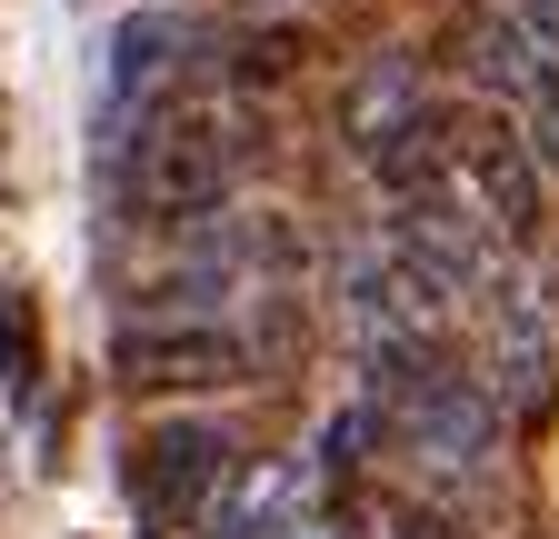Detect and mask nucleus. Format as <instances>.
Returning a JSON list of instances; mask_svg holds the SVG:
<instances>
[{"instance_id":"1","label":"nucleus","mask_w":559,"mask_h":539,"mask_svg":"<svg viewBox=\"0 0 559 539\" xmlns=\"http://www.w3.org/2000/svg\"><path fill=\"white\" fill-rule=\"evenodd\" d=\"M240 170H250V141H240L230 100H151L110 141V190L140 230H180V220L230 211Z\"/></svg>"},{"instance_id":"7","label":"nucleus","mask_w":559,"mask_h":539,"mask_svg":"<svg viewBox=\"0 0 559 539\" xmlns=\"http://www.w3.org/2000/svg\"><path fill=\"white\" fill-rule=\"evenodd\" d=\"M190 40H200V31H190V11H170V0H140V11L110 21V40H100V130H110V141H120L151 100H170Z\"/></svg>"},{"instance_id":"5","label":"nucleus","mask_w":559,"mask_h":539,"mask_svg":"<svg viewBox=\"0 0 559 539\" xmlns=\"http://www.w3.org/2000/svg\"><path fill=\"white\" fill-rule=\"evenodd\" d=\"M230 469H240V440L221 420H210V410H170V420L140 430V450H130V510L151 519L160 539H190Z\"/></svg>"},{"instance_id":"6","label":"nucleus","mask_w":559,"mask_h":539,"mask_svg":"<svg viewBox=\"0 0 559 539\" xmlns=\"http://www.w3.org/2000/svg\"><path fill=\"white\" fill-rule=\"evenodd\" d=\"M469 320L489 330L479 380H489V399H500V420H549V399H559V320H549V300L510 270Z\"/></svg>"},{"instance_id":"8","label":"nucleus","mask_w":559,"mask_h":539,"mask_svg":"<svg viewBox=\"0 0 559 539\" xmlns=\"http://www.w3.org/2000/svg\"><path fill=\"white\" fill-rule=\"evenodd\" d=\"M440 100H430V71H419L409 50H370L360 71H349V91H340V141H349V160H380V151H400L419 120H430Z\"/></svg>"},{"instance_id":"11","label":"nucleus","mask_w":559,"mask_h":539,"mask_svg":"<svg viewBox=\"0 0 559 539\" xmlns=\"http://www.w3.org/2000/svg\"><path fill=\"white\" fill-rule=\"evenodd\" d=\"M0 390H31V310L0 290Z\"/></svg>"},{"instance_id":"9","label":"nucleus","mask_w":559,"mask_h":539,"mask_svg":"<svg viewBox=\"0 0 559 539\" xmlns=\"http://www.w3.org/2000/svg\"><path fill=\"white\" fill-rule=\"evenodd\" d=\"M300 60H310V21H290V11H270V21H250L240 40H230V91L250 100V91H280V81H290L300 71Z\"/></svg>"},{"instance_id":"4","label":"nucleus","mask_w":559,"mask_h":539,"mask_svg":"<svg viewBox=\"0 0 559 539\" xmlns=\"http://www.w3.org/2000/svg\"><path fill=\"white\" fill-rule=\"evenodd\" d=\"M440 190L460 200L479 230H500L510 250H539L549 240V170L530 160V141L489 100L440 110Z\"/></svg>"},{"instance_id":"10","label":"nucleus","mask_w":559,"mask_h":539,"mask_svg":"<svg viewBox=\"0 0 559 539\" xmlns=\"http://www.w3.org/2000/svg\"><path fill=\"white\" fill-rule=\"evenodd\" d=\"M370 440H390L370 399H349V410H330V430H320V480H330V490H349V480H360V459H370Z\"/></svg>"},{"instance_id":"12","label":"nucleus","mask_w":559,"mask_h":539,"mask_svg":"<svg viewBox=\"0 0 559 539\" xmlns=\"http://www.w3.org/2000/svg\"><path fill=\"white\" fill-rule=\"evenodd\" d=\"M270 539H349V529H340V519H320V510H290Z\"/></svg>"},{"instance_id":"2","label":"nucleus","mask_w":559,"mask_h":539,"mask_svg":"<svg viewBox=\"0 0 559 539\" xmlns=\"http://www.w3.org/2000/svg\"><path fill=\"white\" fill-rule=\"evenodd\" d=\"M440 60L460 71V91L500 110L530 141V160L559 180V50H539L500 0H460V11L440 21Z\"/></svg>"},{"instance_id":"3","label":"nucleus","mask_w":559,"mask_h":539,"mask_svg":"<svg viewBox=\"0 0 559 539\" xmlns=\"http://www.w3.org/2000/svg\"><path fill=\"white\" fill-rule=\"evenodd\" d=\"M110 380L130 399H221L260 380V340L221 310H130L110 330Z\"/></svg>"}]
</instances>
